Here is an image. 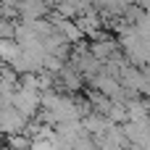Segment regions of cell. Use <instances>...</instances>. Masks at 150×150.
Listing matches in <instances>:
<instances>
[{
	"label": "cell",
	"mask_w": 150,
	"mask_h": 150,
	"mask_svg": "<svg viewBox=\"0 0 150 150\" xmlns=\"http://www.w3.org/2000/svg\"><path fill=\"white\" fill-rule=\"evenodd\" d=\"M145 121H148V127H150V113H148V119H145Z\"/></svg>",
	"instance_id": "3957f363"
},
{
	"label": "cell",
	"mask_w": 150,
	"mask_h": 150,
	"mask_svg": "<svg viewBox=\"0 0 150 150\" xmlns=\"http://www.w3.org/2000/svg\"><path fill=\"white\" fill-rule=\"evenodd\" d=\"M40 103H42V92H40V87H37L34 79H26L24 84H16V90H13V95H11V105H13L24 119L34 116L37 108H40Z\"/></svg>",
	"instance_id": "6da1fadb"
},
{
	"label": "cell",
	"mask_w": 150,
	"mask_h": 150,
	"mask_svg": "<svg viewBox=\"0 0 150 150\" xmlns=\"http://www.w3.org/2000/svg\"><path fill=\"white\" fill-rule=\"evenodd\" d=\"M26 121H29V119H24L11 103H8V105H0V132H3V134H11V137H13V134L24 132V129H26Z\"/></svg>",
	"instance_id": "7a4b0ae2"
}]
</instances>
